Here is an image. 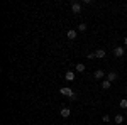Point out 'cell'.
Segmentation results:
<instances>
[{
    "label": "cell",
    "mask_w": 127,
    "mask_h": 125,
    "mask_svg": "<svg viewBox=\"0 0 127 125\" xmlns=\"http://www.w3.org/2000/svg\"><path fill=\"white\" fill-rule=\"evenodd\" d=\"M59 93H61V95H64V96H68V98H71V100H76L75 91H73L71 88H68V86H63L61 90H59Z\"/></svg>",
    "instance_id": "obj_1"
},
{
    "label": "cell",
    "mask_w": 127,
    "mask_h": 125,
    "mask_svg": "<svg viewBox=\"0 0 127 125\" xmlns=\"http://www.w3.org/2000/svg\"><path fill=\"white\" fill-rule=\"evenodd\" d=\"M59 115L63 117V118H68V117L71 115V110H69L68 106H63V108L59 110Z\"/></svg>",
    "instance_id": "obj_2"
},
{
    "label": "cell",
    "mask_w": 127,
    "mask_h": 125,
    "mask_svg": "<svg viewBox=\"0 0 127 125\" xmlns=\"http://www.w3.org/2000/svg\"><path fill=\"white\" fill-rule=\"evenodd\" d=\"M71 10H73L75 14H80V12H81V3H80V2H73V3H71Z\"/></svg>",
    "instance_id": "obj_3"
},
{
    "label": "cell",
    "mask_w": 127,
    "mask_h": 125,
    "mask_svg": "<svg viewBox=\"0 0 127 125\" xmlns=\"http://www.w3.org/2000/svg\"><path fill=\"white\" fill-rule=\"evenodd\" d=\"M76 36H78V32H76V30H68V32H66V37L69 39V41H73V39H76Z\"/></svg>",
    "instance_id": "obj_4"
},
{
    "label": "cell",
    "mask_w": 127,
    "mask_h": 125,
    "mask_svg": "<svg viewBox=\"0 0 127 125\" xmlns=\"http://www.w3.org/2000/svg\"><path fill=\"white\" fill-rule=\"evenodd\" d=\"M124 52H126V51H124V48H122V46H119V48H115V49H114V54H115L117 58L124 56Z\"/></svg>",
    "instance_id": "obj_5"
},
{
    "label": "cell",
    "mask_w": 127,
    "mask_h": 125,
    "mask_svg": "<svg viewBox=\"0 0 127 125\" xmlns=\"http://www.w3.org/2000/svg\"><path fill=\"white\" fill-rule=\"evenodd\" d=\"M64 79L66 81H75V73L73 71H66L64 73Z\"/></svg>",
    "instance_id": "obj_6"
},
{
    "label": "cell",
    "mask_w": 127,
    "mask_h": 125,
    "mask_svg": "<svg viewBox=\"0 0 127 125\" xmlns=\"http://www.w3.org/2000/svg\"><path fill=\"white\" fill-rule=\"evenodd\" d=\"M93 76L97 78V79H103V78H105V73H103V69H97Z\"/></svg>",
    "instance_id": "obj_7"
},
{
    "label": "cell",
    "mask_w": 127,
    "mask_h": 125,
    "mask_svg": "<svg viewBox=\"0 0 127 125\" xmlns=\"http://www.w3.org/2000/svg\"><path fill=\"white\" fill-rule=\"evenodd\" d=\"M107 79L110 81V83H112V81H115V79H117V73H114V71H110V73L107 75Z\"/></svg>",
    "instance_id": "obj_8"
},
{
    "label": "cell",
    "mask_w": 127,
    "mask_h": 125,
    "mask_svg": "<svg viewBox=\"0 0 127 125\" xmlns=\"http://www.w3.org/2000/svg\"><path fill=\"white\" fill-rule=\"evenodd\" d=\"M95 56H97L98 59H103L105 58V51H103V49H98V51H95Z\"/></svg>",
    "instance_id": "obj_9"
},
{
    "label": "cell",
    "mask_w": 127,
    "mask_h": 125,
    "mask_svg": "<svg viewBox=\"0 0 127 125\" xmlns=\"http://www.w3.org/2000/svg\"><path fill=\"white\" fill-rule=\"evenodd\" d=\"M110 86H112V83H110L108 79H103V81H102V88H103V90H108Z\"/></svg>",
    "instance_id": "obj_10"
},
{
    "label": "cell",
    "mask_w": 127,
    "mask_h": 125,
    "mask_svg": "<svg viewBox=\"0 0 127 125\" xmlns=\"http://www.w3.org/2000/svg\"><path fill=\"white\" fill-rule=\"evenodd\" d=\"M85 69H87V66H85V64H81V63H78V64H76V71H78V73H83Z\"/></svg>",
    "instance_id": "obj_11"
},
{
    "label": "cell",
    "mask_w": 127,
    "mask_h": 125,
    "mask_svg": "<svg viewBox=\"0 0 127 125\" xmlns=\"http://www.w3.org/2000/svg\"><path fill=\"white\" fill-rule=\"evenodd\" d=\"M114 120H115V124H122V122H124V117H122V115H117Z\"/></svg>",
    "instance_id": "obj_12"
},
{
    "label": "cell",
    "mask_w": 127,
    "mask_h": 125,
    "mask_svg": "<svg viewBox=\"0 0 127 125\" xmlns=\"http://www.w3.org/2000/svg\"><path fill=\"white\" fill-rule=\"evenodd\" d=\"M120 108H127V98H124V100H120Z\"/></svg>",
    "instance_id": "obj_13"
},
{
    "label": "cell",
    "mask_w": 127,
    "mask_h": 125,
    "mask_svg": "<svg viewBox=\"0 0 127 125\" xmlns=\"http://www.w3.org/2000/svg\"><path fill=\"white\" fill-rule=\"evenodd\" d=\"M78 30H80V32H85V30H87V24H80Z\"/></svg>",
    "instance_id": "obj_14"
},
{
    "label": "cell",
    "mask_w": 127,
    "mask_h": 125,
    "mask_svg": "<svg viewBox=\"0 0 127 125\" xmlns=\"http://www.w3.org/2000/svg\"><path fill=\"white\" fill-rule=\"evenodd\" d=\"M87 58H88V59H95L97 56H95V52H92V54H87Z\"/></svg>",
    "instance_id": "obj_15"
},
{
    "label": "cell",
    "mask_w": 127,
    "mask_h": 125,
    "mask_svg": "<svg viewBox=\"0 0 127 125\" xmlns=\"http://www.w3.org/2000/svg\"><path fill=\"white\" fill-rule=\"evenodd\" d=\"M102 120H103V122H110V117H108V115H103V117H102Z\"/></svg>",
    "instance_id": "obj_16"
},
{
    "label": "cell",
    "mask_w": 127,
    "mask_h": 125,
    "mask_svg": "<svg viewBox=\"0 0 127 125\" xmlns=\"http://www.w3.org/2000/svg\"><path fill=\"white\" fill-rule=\"evenodd\" d=\"M124 44H126V46H127V37H126V39H124Z\"/></svg>",
    "instance_id": "obj_17"
},
{
    "label": "cell",
    "mask_w": 127,
    "mask_h": 125,
    "mask_svg": "<svg viewBox=\"0 0 127 125\" xmlns=\"http://www.w3.org/2000/svg\"><path fill=\"white\" fill-rule=\"evenodd\" d=\"M126 115H127V112H126Z\"/></svg>",
    "instance_id": "obj_18"
},
{
    "label": "cell",
    "mask_w": 127,
    "mask_h": 125,
    "mask_svg": "<svg viewBox=\"0 0 127 125\" xmlns=\"http://www.w3.org/2000/svg\"><path fill=\"white\" fill-rule=\"evenodd\" d=\"M126 54H127V52H126Z\"/></svg>",
    "instance_id": "obj_19"
}]
</instances>
